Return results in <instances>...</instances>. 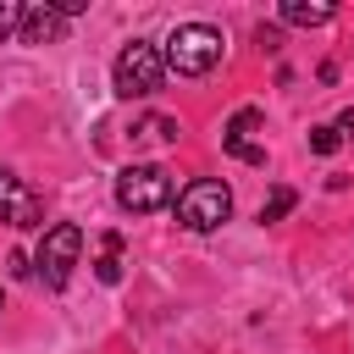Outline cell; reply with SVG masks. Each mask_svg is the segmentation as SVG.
Listing matches in <instances>:
<instances>
[{
  "label": "cell",
  "instance_id": "cell-3",
  "mask_svg": "<svg viewBox=\"0 0 354 354\" xmlns=\"http://www.w3.org/2000/svg\"><path fill=\"white\" fill-rule=\"evenodd\" d=\"M171 199H177V183H171L166 166H127V171L116 177V205H122L127 216H155V210H166Z\"/></svg>",
  "mask_w": 354,
  "mask_h": 354
},
{
  "label": "cell",
  "instance_id": "cell-7",
  "mask_svg": "<svg viewBox=\"0 0 354 354\" xmlns=\"http://www.w3.org/2000/svg\"><path fill=\"white\" fill-rule=\"evenodd\" d=\"M254 127H260V111H254V105L232 111V122L221 127V149H227V155H238V160H249V166H266V149L249 138Z\"/></svg>",
  "mask_w": 354,
  "mask_h": 354
},
{
  "label": "cell",
  "instance_id": "cell-15",
  "mask_svg": "<svg viewBox=\"0 0 354 354\" xmlns=\"http://www.w3.org/2000/svg\"><path fill=\"white\" fill-rule=\"evenodd\" d=\"M6 271H11V277H33V260H28L22 249H11V254H6Z\"/></svg>",
  "mask_w": 354,
  "mask_h": 354
},
{
  "label": "cell",
  "instance_id": "cell-14",
  "mask_svg": "<svg viewBox=\"0 0 354 354\" xmlns=\"http://www.w3.org/2000/svg\"><path fill=\"white\" fill-rule=\"evenodd\" d=\"M138 133H144V138H160V144H171V138H177V122H171V116H149Z\"/></svg>",
  "mask_w": 354,
  "mask_h": 354
},
{
  "label": "cell",
  "instance_id": "cell-16",
  "mask_svg": "<svg viewBox=\"0 0 354 354\" xmlns=\"http://www.w3.org/2000/svg\"><path fill=\"white\" fill-rule=\"evenodd\" d=\"M254 44H260V50H277L282 33H277V28H254Z\"/></svg>",
  "mask_w": 354,
  "mask_h": 354
},
{
  "label": "cell",
  "instance_id": "cell-2",
  "mask_svg": "<svg viewBox=\"0 0 354 354\" xmlns=\"http://www.w3.org/2000/svg\"><path fill=\"white\" fill-rule=\"evenodd\" d=\"M216 61H221V33H216L210 22H183V28H171V39H166V72H177V77H205Z\"/></svg>",
  "mask_w": 354,
  "mask_h": 354
},
{
  "label": "cell",
  "instance_id": "cell-13",
  "mask_svg": "<svg viewBox=\"0 0 354 354\" xmlns=\"http://www.w3.org/2000/svg\"><path fill=\"white\" fill-rule=\"evenodd\" d=\"M11 33H22V6H17V0H0V44H6Z\"/></svg>",
  "mask_w": 354,
  "mask_h": 354
},
{
  "label": "cell",
  "instance_id": "cell-4",
  "mask_svg": "<svg viewBox=\"0 0 354 354\" xmlns=\"http://www.w3.org/2000/svg\"><path fill=\"white\" fill-rule=\"evenodd\" d=\"M227 216H232V194H227V183H216V177H194L188 188H177V221H183L188 232H216Z\"/></svg>",
  "mask_w": 354,
  "mask_h": 354
},
{
  "label": "cell",
  "instance_id": "cell-10",
  "mask_svg": "<svg viewBox=\"0 0 354 354\" xmlns=\"http://www.w3.org/2000/svg\"><path fill=\"white\" fill-rule=\"evenodd\" d=\"M100 282H122V232H105V254L94 260Z\"/></svg>",
  "mask_w": 354,
  "mask_h": 354
},
{
  "label": "cell",
  "instance_id": "cell-5",
  "mask_svg": "<svg viewBox=\"0 0 354 354\" xmlns=\"http://www.w3.org/2000/svg\"><path fill=\"white\" fill-rule=\"evenodd\" d=\"M77 254H83V227H72V221H55V227H44V238H39L33 271L44 277V288H66V282H72V266H77Z\"/></svg>",
  "mask_w": 354,
  "mask_h": 354
},
{
  "label": "cell",
  "instance_id": "cell-9",
  "mask_svg": "<svg viewBox=\"0 0 354 354\" xmlns=\"http://www.w3.org/2000/svg\"><path fill=\"white\" fill-rule=\"evenodd\" d=\"M277 17H282V22H293V28H321V22H332V17H337V6H332V0H282V6H277Z\"/></svg>",
  "mask_w": 354,
  "mask_h": 354
},
{
  "label": "cell",
  "instance_id": "cell-6",
  "mask_svg": "<svg viewBox=\"0 0 354 354\" xmlns=\"http://www.w3.org/2000/svg\"><path fill=\"white\" fill-rule=\"evenodd\" d=\"M0 221H11V227H44V199L22 177H11V171H0Z\"/></svg>",
  "mask_w": 354,
  "mask_h": 354
},
{
  "label": "cell",
  "instance_id": "cell-1",
  "mask_svg": "<svg viewBox=\"0 0 354 354\" xmlns=\"http://www.w3.org/2000/svg\"><path fill=\"white\" fill-rule=\"evenodd\" d=\"M160 77H166V50H160V44H149V39L122 44V55H116V66H111V88H116L122 100L155 94Z\"/></svg>",
  "mask_w": 354,
  "mask_h": 354
},
{
  "label": "cell",
  "instance_id": "cell-8",
  "mask_svg": "<svg viewBox=\"0 0 354 354\" xmlns=\"http://www.w3.org/2000/svg\"><path fill=\"white\" fill-rule=\"evenodd\" d=\"M61 28H66L61 6H22V39L28 44H50Z\"/></svg>",
  "mask_w": 354,
  "mask_h": 354
},
{
  "label": "cell",
  "instance_id": "cell-11",
  "mask_svg": "<svg viewBox=\"0 0 354 354\" xmlns=\"http://www.w3.org/2000/svg\"><path fill=\"white\" fill-rule=\"evenodd\" d=\"M293 205H299V194H293V188H271V199L260 205V221H282Z\"/></svg>",
  "mask_w": 354,
  "mask_h": 354
},
{
  "label": "cell",
  "instance_id": "cell-12",
  "mask_svg": "<svg viewBox=\"0 0 354 354\" xmlns=\"http://www.w3.org/2000/svg\"><path fill=\"white\" fill-rule=\"evenodd\" d=\"M337 144H343V127H337V122H321V127H310V149H315V155H332Z\"/></svg>",
  "mask_w": 354,
  "mask_h": 354
},
{
  "label": "cell",
  "instance_id": "cell-17",
  "mask_svg": "<svg viewBox=\"0 0 354 354\" xmlns=\"http://www.w3.org/2000/svg\"><path fill=\"white\" fill-rule=\"evenodd\" d=\"M0 304H6V299H0Z\"/></svg>",
  "mask_w": 354,
  "mask_h": 354
}]
</instances>
